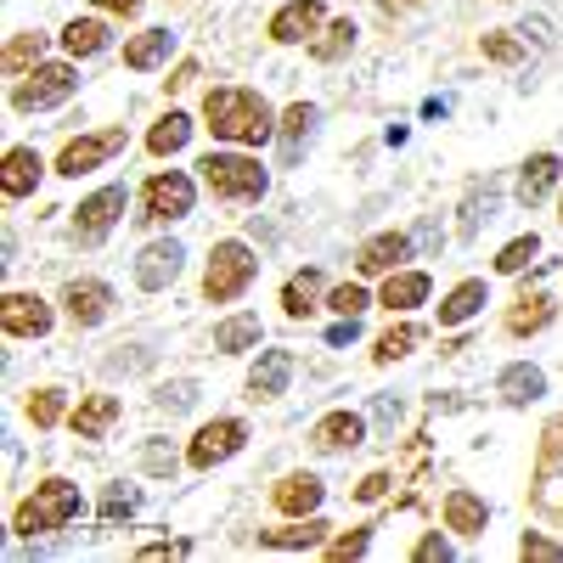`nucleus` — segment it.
Instances as JSON below:
<instances>
[{
	"mask_svg": "<svg viewBox=\"0 0 563 563\" xmlns=\"http://www.w3.org/2000/svg\"><path fill=\"white\" fill-rule=\"evenodd\" d=\"M203 119L220 141H238V147H260V141L276 135V113L260 90H243V85H220L203 97Z\"/></svg>",
	"mask_w": 563,
	"mask_h": 563,
	"instance_id": "nucleus-1",
	"label": "nucleus"
},
{
	"mask_svg": "<svg viewBox=\"0 0 563 563\" xmlns=\"http://www.w3.org/2000/svg\"><path fill=\"white\" fill-rule=\"evenodd\" d=\"M79 512H85V501H79V490L68 479H45V485H34L29 501H18L12 530L18 536H52V530H68Z\"/></svg>",
	"mask_w": 563,
	"mask_h": 563,
	"instance_id": "nucleus-2",
	"label": "nucleus"
},
{
	"mask_svg": "<svg viewBox=\"0 0 563 563\" xmlns=\"http://www.w3.org/2000/svg\"><path fill=\"white\" fill-rule=\"evenodd\" d=\"M198 169L209 180V192L214 198H231V203H260L265 186H271L265 164L249 158V153H209V158H198Z\"/></svg>",
	"mask_w": 563,
	"mask_h": 563,
	"instance_id": "nucleus-3",
	"label": "nucleus"
},
{
	"mask_svg": "<svg viewBox=\"0 0 563 563\" xmlns=\"http://www.w3.org/2000/svg\"><path fill=\"white\" fill-rule=\"evenodd\" d=\"M254 271H260V260L249 254V243H214L209 271H203V299H209V305L243 299L249 282H254Z\"/></svg>",
	"mask_w": 563,
	"mask_h": 563,
	"instance_id": "nucleus-4",
	"label": "nucleus"
},
{
	"mask_svg": "<svg viewBox=\"0 0 563 563\" xmlns=\"http://www.w3.org/2000/svg\"><path fill=\"white\" fill-rule=\"evenodd\" d=\"M74 90H79L74 63H40V68H29V74L18 79V90H12V108H18V113H45V108L68 102Z\"/></svg>",
	"mask_w": 563,
	"mask_h": 563,
	"instance_id": "nucleus-5",
	"label": "nucleus"
},
{
	"mask_svg": "<svg viewBox=\"0 0 563 563\" xmlns=\"http://www.w3.org/2000/svg\"><path fill=\"white\" fill-rule=\"evenodd\" d=\"M536 512L552 525H563V417L547 422L541 456H536Z\"/></svg>",
	"mask_w": 563,
	"mask_h": 563,
	"instance_id": "nucleus-6",
	"label": "nucleus"
},
{
	"mask_svg": "<svg viewBox=\"0 0 563 563\" xmlns=\"http://www.w3.org/2000/svg\"><path fill=\"white\" fill-rule=\"evenodd\" d=\"M243 440H249V429H243L238 417H214V422H203V429H198V440H192V451H186V462H192L198 474H209L214 462L238 456Z\"/></svg>",
	"mask_w": 563,
	"mask_h": 563,
	"instance_id": "nucleus-7",
	"label": "nucleus"
},
{
	"mask_svg": "<svg viewBox=\"0 0 563 563\" xmlns=\"http://www.w3.org/2000/svg\"><path fill=\"white\" fill-rule=\"evenodd\" d=\"M119 147H124V124H113V130H102V135H74L68 147H63V158H57V175L79 180V175H90V169H102Z\"/></svg>",
	"mask_w": 563,
	"mask_h": 563,
	"instance_id": "nucleus-8",
	"label": "nucleus"
},
{
	"mask_svg": "<svg viewBox=\"0 0 563 563\" xmlns=\"http://www.w3.org/2000/svg\"><path fill=\"white\" fill-rule=\"evenodd\" d=\"M124 186H102V192H90L79 209H74V238L79 243H102L108 231L119 225V214H124Z\"/></svg>",
	"mask_w": 563,
	"mask_h": 563,
	"instance_id": "nucleus-9",
	"label": "nucleus"
},
{
	"mask_svg": "<svg viewBox=\"0 0 563 563\" xmlns=\"http://www.w3.org/2000/svg\"><path fill=\"white\" fill-rule=\"evenodd\" d=\"M192 180H186L180 169H169V175H153L147 180V192H141V220H180V214H192Z\"/></svg>",
	"mask_w": 563,
	"mask_h": 563,
	"instance_id": "nucleus-10",
	"label": "nucleus"
},
{
	"mask_svg": "<svg viewBox=\"0 0 563 563\" xmlns=\"http://www.w3.org/2000/svg\"><path fill=\"white\" fill-rule=\"evenodd\" d=\"M0 333L7 339H45L52 333V305L40 294H7V305H0Z\"/></svg>",
	"mask_w": 563,
	"mask_h": 563,
	"instance_id": "nucleus-11",
	"label": "nucleus"
},
{
	"mask_svg": "<svg viewBox=\"0 0 563 563\" xmlns=\"http://www.w3.org/2000/svg\"><path fill=\"white\" fill-rule=\"evenodd\" d=\"M63 310H68L74 327H97V321H108V310H113V288H108V282H97V276L68 282V288H63Z\"/></svg>",
	"mask_w": 563,
	"mask_h": 563,
	"instance_id": "nucleus-12",
	"label": "nucleus"
},
{
	"mask_svg": "<svg viewBox=\"0 0 563 563\" xmlns=\"http://www.w3.org/2000/svg\"><path fill=\"white\" fill-rule=\"evenodd\" d=\"M321 18H327L321 0H288V7L271 18V40H276V45H299V40L321 34Z\"/></svg>",
	"mask_w": 563,
	"mask_h": 563,
	"instance_id": "nucleus-13",
	"label": "nucleus"
},
{
	"mask_svg": "<svg viewBox=\"0 0 563 563\" xmlns=\"http://www.w3.org/2000/svg\"><path fill=\"white\" fill-rule=\"evenodd\" d=\"M180 260H186V249L169 238V243H147L141 249V260H135V282L147 294H158V288H169V282L180 276Z\"/></svg>",
	"mask_w": 563,
	"mask_h": 563,
	"instance_id": "nucleus-14",
	"label": "nucleus"
},
{
	"mask_svg": "<svg viewBox=\"0 0 563 563\" xmlns=\"http://www.w3.org/2000/svg\"><path fill=\"white\" fill-rule=\"evenodd\" d=\"M361 440H366V417L350 411V406H344V411H327L316 429H310V445H316V451H355Z\"/></svg>",
	"mask_w": 563,
	"mask_h": 563,
	"instance_id": "nucleus-15",
	"label": "nucleus"
},
{
	"mask_svg": "<svg viewBox=\"0 0 563 563\" xmlns=\"http://www.w3.org/2000/svg\"><path fill=\"white\" fill-rule=\"evenodd\" d=\"M400 260H411V238H406V231H384V238L361 243L355 271L361 276H389V271H400Z\"/></svg>",
	"mask_w": 563,
	"mask_h": 563,
	"instance_id": "nucleus-16",
	"label": "nucleus"
},
{
	"mask_svg": "<svg viewBox=\"0 0 563 563\" xmlns=\"http://www.w3.org/2000/svg\"><path fill=\"white\" fill-rule=\"evenodd\" d=\"M288 378H294V355L288 350H265L249 372V400H276L288 395Z\"/></svg>",
	"mask_w": 563,
	"mask_h": 563,
	"instance_id": "nucleus-17",
	"label": "nucleus"
},
{
	"mask_svg": "<svg viewBox=\"0 0 563 563\" xmlns=\"http://www.w3.org/2000/svg\"><path fill=\"white\" fill-rule=\"evenodd\" d=\"M40 175H45L40 153L34 147H12L7 164H0V192H7V198H29L34 186H40Z\"/></svg>",
	"mask_w": 563,
	"mask_h": 563,
	"instance_id": "nucleus-18",
	"label": "nucleus"
},
{
	"mask_svg": "<svg viewBox=\"0 0 563 563\" xmlns=\"http://www.w3.org/2000/svg\"><path fill=\"white\" fill-rule=\"evenodd\" d=\"M276 512H294V519H310V512L321 507V479L316 474H288L276 490H271Z\"/></svg>",
	"mask_w": 563,
	"mask_h": 563,
	"instance_id": "nucleus-19",
	"label": "nucleus"
},
{
	"mask_svg": "<svg viewBox=\"0 0 563 563\" xmlns=\"http://www.w3.org/2000/svg\"><path fill=\"white\" fill-rule=\"evenodd\" d=\"M316 102H294L288 113L276 119V141H282V158L288 164H299V153H305V141H310V130H316Z\"/></svg>",
	"mask_w": 563,
	"mask_h": 563,
	"instance_id": "nucleus-20",
	"label": "nucleus"
},
{
	"mask_svg": "<svg viewBox=\"0 0 563 563\" xmlns=\"http://www.w3.org/2000/svg\"><path fill=\"white\" fill-rule=\"evenodd\" d=\"M490 305V288L474 276V282H456V288L440 299V327H462V321H474L479 310Z\"/></svg>",
	"mask_w": 563,
	"mask_h": 563,
	"instance_id": "nucleus-21",
	"label": "nucleus"
},
{
	"mask_svg": "<svg viewBox=\"0 0 563 563\" xmlns=\"http://www.w3.org/2000/svg\"><path fill=\"white\" fill-rule=\"evenodd\" d=\"M485 525H490L485 496H474V490H451V496H445V530H456V536H485Z\"/></svg>",
	"mask_w": 563,
	"mask_h": 563,
	"instance_id": "nucleus-22",
	"label": "nucleus"
},
{
	"mask_svg": "<svg viewBox=\"0 0 563 563\" xmlns=\"http://www.w3.org/2000/svg\"><path fill=\"white\" fill-rule=\"evenodd\" d=\"M119 411H124L119 395H90V400H79V411H74L68 422H74V434H79V440H102L113 422H119Z\"/></svg>",
	"mask_w": 563,
	"mask_h": 563,
	"instance_id": "nucleus-23",
	"label": "nucleus"
},
{
	"mask_svg": "<svg viewBox=\"0 0 563 563\" xmlns=\"http://www.w3.org/2000/svg\"><path fill=\"white\" fill-rule=\"evenodd\" d=\"M501 400L507 406H530V400H541L547 395V372L541 366H530V361H512L507 372H501Z\"/></svg>",
	"mask_w": 563,
	"mask_h": 563,
	"instance_id": "nucleus-24",
	"label": "nucleus"
},
{
	"mask_svg": "<svg viewBox=\"0 0 563 563\" xmlns=\"http://www.w3.org/2000/svg\"><path fill=\"white\" fill-rule=\"evenodd\" d=\"M169 52H175V34H169V29H141V34L124 45V68H158Z\"/></svg>",
	"mask_w": 563,
	"mask_h": 563,
	"instance_id": "nucleus-25",
	"label": "nucleus"
},
{
	"mask_svg": "<svg viewBox=\"0 0 563 563\" xmlns=\"http://www.w3.org/2000/svg\"><path fill=\"white\" fill-rule=\"evenodd\" d=\"M558 169H563V164H558L552 153H536V158L525 164V175H519V203L536 209V203L552 192V186H558Z\"/></svg>",
	"mask_w": 563,
	"mask_h": 563,
	"instance_id": "nucleus-26",
	"label": "nucleus"
},
{
	"mask_svg": "<svg viewBox=\"0 0 563 563\" xmlns=\"http://www.w3.org/2000/svg\"><path fill=\"white\" fill-rule=\"evenodd\" d=\"M316 299H321V271H316V265H310V271H294L288 288H282V310H288L294 321H305V316L316 310Z\"/></svg>",
	"mask_w": 563,
	"mask_h": 563,
	"instance_id": "nucleus-27",
	"label": "nucleus"
},
{
	"mask_svg": "<svg viewBox=\"0 0 563 563\" xmlns=\"http://www.w3.org/2000/svg\"><path fill=\"white\" fill-rule=\"evenodd\" d=\"M422 299H429V271H389V282H384V305L389 310H411Z\"/></svg>",
	"mask_w": 563,
	"mask_h": 563,
	"instance_id": "nucleus-28",
	"label": "nucleus"
},
{
	"mask_svg": "<svg viewBox=\"0 0 563 563\" xmlns=\"http://www.w3.org/2000/svg\"><path fill=\"white\" fill-rule=\"evenodd\" d=\"M321 541H327V525L316 519V512H310L305 525H288V530H260V547H282V552H299V547H321Z\"/></svg>",
	"mask_w": 563,
	"mask_h": 563,
	"instance_id": "nucleus-29",
	"label": "nucleus"
},
{
	"mask_svg": "<svg viewBox=\"0 0 563 563\" xmlns=\"http://www.w3.org/2000/svg\"><path fill=\"white\" fill-rule=\"evenodd\" d=\"M260 344V316H231L214 327V350L220 355H238V350H254Z\"/></svg>",
	"mask_w": 563,
	"mask_h": 563,
	"instance_id": "nucleus-30",
	"label": "nucleus"
},
{
	"mask_svg": "<svg viewBox=\"0 0 563 563\" xmlns=\"http://www.w3.org/2000/svg\"><path fill=\"white\" fill-rule=\"evenodd\" d=\"M547 321H552V299H547V294H525L519 310L507 316V333H512V339H525V333H541Z\"/></svg>",
	"mask_w": 563,
	"mask_h": 563,
	"instance_id": "nucleus-31",
	"label": "nucleus"
},
{
	"mask_svg": "<svg viewBox=\"0 0 563 563\" xmlns=\"http://www.w3.org/2000/svg\"><path fill=\"white\" fill-rule=\"evenodd\" d=\"M186 135H192V119H186V113H164V119L153 124V135H147V153L169 158V153L186 147Z\"/></svg>",
	"mask_w": 563,
	"mask_h": 563,
	"instance_id": "nucleus-32",
	"label": "nucleus"
},
{
	"mask_svg": "<svg viewBox=\"0 0 563 563\" xmlns=\"http://www.w3.org/2000/svg\"><path fill=\"white\" fill-rule=\"evenodd\" d=\"M63 45H68V57H97L102 45H108V29H102L97 18H74V23L63 29Z\"/></svg>",
	"mask_w": 563,
	"mask_h": 563,
	"instance_id": "nucleus-33",
	"label": "nucleus"
},
{
	"mask_svg": "<svg viewBox=\"0 0 563 563\" xmlns=\"http://www.w3.org/2000/svg\"><path fill=\"white\" fill-rule=\"evenodd\" d=\"M40 52H45V34H12L7 40V74L23 79L29 68H40Z\"/></svg>",
	"mask_w": 563,
	"mask_h": 563,
	"instance_id": "nucleus-34",
	"label": "nucleus"
},
{
	"mask_svg": "<svg viewBox=\"0 0 563 563\" xmlns=\"http://www.w3.org/2000/svg\"><path fill=\"white\" fill-rule=\"evenodd\" d=\"M417 339H422L417 327H411V321H400V327H389V333L378 339V350H372V361H378V366H389V361L411 355V350H417Z\"/></svg>",
	"mask_w": 563,
	"mask_h": 563,
	"instance_id": "nucleus-35",
	"label": "nucleus"
},
{
	"mask_svg": "<svg viewBox=\"0 0 563 563\" xmlns=\"http://www.w3.org/2000/svg\"><path fill=\"white\" fill-rule=\"evenodd\" d=\"M355 34H361V29H355L350 18H339L333 29H327V34H321V40L310 45V52H316L321 63H333V57H344V52H350V45H355Z\"/></svg>",
	"mask_w": 563,
	"mask_h": 563,
	"instance_id": "nucleus-36",
	"label": "nucleus"
},
{
	"mask_svg": "<svg viewBox=\"0 0 563 563\" xmlns=\"http://www.w3.org/2000/svg\"><path fill=\"white\" fill-rule=\"evenodd\" d=\"M536 254H541V238H536V231H530V238H512V243L496 254V271H501V276H512V271H525Z\"/></svg>",
	"mask_w": 563,
	"mask_h": 563,
	"instance_id": "nucleus-37",
	"label": "nucleus"
},
{
	"mask_svg": "<svg viewBox=\"0 0 563 563\" xmlns=\"http://www.w3.org/2000/svg\"><path fill=\"white\" fill-rule=\"evenodd\" d=\"M29 422H34V429H57V422H63V389H40L29 400Z\"/></svg>",
	"mask_w": 563,
	"mask_h": 563,
	"instance_id": "nucleus-38",
	"label": "nucleus"
},
{
	"mask_svg": "<svg viewBox=\"0 0 563 563\" xmlns=\"http://www.w3.org/2000/svg\"><path fill=\"white\" fill-rule=\"evenodd\" d=\"M141 507V490L135 485H113L108 496H102V519L113 525V519H130V512Z\"/></svg>",
	"mask_w": 563,
	"mask_h": 563,
	"instance_id": "nucleus-39",
	"label": "nucleus"
},
{
	"mask_svg": "<svg viewBox=\"0 0 563 563\" xmlns=\"http://www.w3.org/2000/svg\"><path fill=\"white\" fill-rule=\"evenodd\" d=\"M485 57H490V63H519V57H525V40H512V34H485Z\"/></svg>",
	"mask_w": 563,
	"mask_h": 563,
	"instance_id": "nucleus-40",
	"label": "nucleus"
},
{
	"mask_svg": "<svg viewBox=\"0 0 563 563\" xmlns=\"http://www.w3.org/2000/svg\"><path fill=\"white\" fill-rule=\"evenodd\" d=\"M327 305H333L339 316H361L366 310V288H361V282H344V288H333V299H327Z\"/></svg>",
	"mask_w": 563,
	"mask_h": 563,
	"instance_id": "nucleus-41",
	"label": "nucleus"
},
{
	"mask_svg": "<svg viewBox=\"0 0 563 563\" xmlns=\"http://www.w3.org/2000/svg\"><path fill=\"white\" fill-rule=\"evenodd\" d=\"M192 400H198V384H186V378H180V384H164V389H158V406H164V411H186Z\"/></svg>",
	"mask_w": 563,
	"mask_h": 563,
	"instance_id": "nucleus-42",
	"label": "nucleus"
},
{
	"mask_svg": "<svg viewBox=\"0 0 563 563\" xmlns=\"http://www.w3.org/2000/svg\"><path fill=\"white\" fill-rule=\"evenodd\" d=\"M519 552H525V558H547V563H563V541H552V536H525V541H519Z\"/></svg>",
	"mask_w": 563,
	"mask_h": 563,
	"instance_id": "nucleus-43",
	"label": "nucleus"
},
{
	"mask_svg": "<svg viewBox=\"0 0 563 563\" xmlns=\"http://www.w3.org/2000/svg\"><path fill=\"white\" fill-rule=\"evenodd\" d=\"M372 547V530H355V536H339L333 547H327V558H361Z\"/></svg>",
	"mask_w": 563,
	"mask_h": 563,
	"instance_id": "nucleus-44",
	"label": "nucleus"
},
{
	"mask_svg": "<svg viewBox=\"0 0 563 563\" xmlns=\"http://www.w3.org/2000/svg\"><path fill=\"white\" fill-rule=\"evenodd\" d=\"M411 558H417V563H434V558L445 563V558H451V541H445V536H422V541L411 547Z\"/></svg>",
	"mask_w": 563,
	"mask_h": 563,
	"instance_id": "nucleus-45",
	"label": "nucleus"
},
{
	"mask_svg": "<svg viewBox=\"0 0 563 563\" xmlns=\"http://www.w3.org/2000/svg\"><path fill=\"white\" fill-rule=\"evenodd\" d=\"M355 339H361V316H344L333 333H327V344H333V350H344V344H355Z\"/></svg>",
	"mask_w": 563,
	"mask_h": 563,
	"instance_id": "nucleus-46",
	"label": "nucleus"
},
{
	"mask_svg": "<svg viewBox=\"0 0 563 563\" xmlns=\"http://www.w3.org/2000/svg\"><path fill=\"white\" fill-rule=\"evenodd\" d=\"M141 462H147V474H175V451L169 445H147V456H141Z\"/></svg>",
	"mask_w": 563,
	"mask_h": 563,
	"instance_id": "nucleus-47",
	"label": "nucleus"
},
{
	"mask_svg": "<svg viewBox=\"0 0 563 563\" xmlns=\"http://www.w3.org/2000/svg\"><path fill=\"white\" fill-rule=\"evenodd\" d=\"M384 490H389V474H366L355 485V501H384Z\"/></svg>",
	"mask_w": 563,
	"mask_h": 563,
	"instance_id": "nucleus-48",
	"label": "nucleus"
},
{
	"mask_svg": "<svg viewBox=\"0 0 563 563\" xmlns=\"http://www.w3.org/2000/svg\"><path fill=\"white\" fill-rule=\"evenodd\" d=\"M372 417H378V422H384V429H395V422H400V400H389V395H378V406H372Z\"/></svg>",
	"mask_w": 563,
	"mask_h": 563,
	"instance_id": "nucleus-49",
	"label": "nucleus"
},
{
	"mask_svg": "<svg viewBox=\"0 0 563 563\" xmlns=\"http://www.w3.org/2000/svg\"><path fill=\"white\" fill-rule=\"evenodd\" d=\"M169 552H192L186 541H153V547H141V558H169Z\"/></svg>",
	"mask_w": 563,
	"mask_h": 563,
	"instance_id": "nucleus-50",
	"label": "nucleus"
},
{
	"mask_svg": "<svg viewBox=\"0 0 563 563\" xmlns=\"http://www.w3.org/2000/svg\"><path fill=\"white\" fill-rule=\"evenodd\" d=\"M192 79H198V63H180V68H175V79H169V90H186Z\"/></svg>",
	"mask_w": 563,
	"mask_h": 563,
	"instance_id": "nucleus-51",
	"label": "nucleus"
},
{
	"mask_svg": "<svg viewBox=\"0 0 563 563\" xmlns=\"http://www.w3.org/2000/svg\"><path fill=\"white\" fill-rule=\"evenodd\" d=\"M97 7H102V12H124V18H130V12L141 7V0H97Z\"/></svg>",
	"mask_w": 563,
	"mask_h": 563,
	"instance_id": "nucleus-52",
	"label": "nucleus"
},
{
	"mask_svg": "<svg viewBox=\"0 0 563 563\" xmlns=\"http://www.w3.org/2000/svg\"><path fill=\"white\" fill-rule=\"evenodd\" d=\"M384 7H411V0H384Z\"/></svg>",
	"mask_w": 563,
	"mask_h": 563,
	"instance_id": "nucleus-53",
	"label": "nucleus"
}]
</instances>
